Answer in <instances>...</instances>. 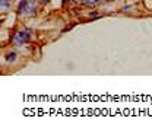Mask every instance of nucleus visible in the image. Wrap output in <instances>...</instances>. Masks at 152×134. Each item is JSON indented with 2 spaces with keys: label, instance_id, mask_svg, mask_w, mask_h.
Segmentation results:
<instances>
[{
  "label": "nucleus",
  "instance_id": "7ed1b4c3",
  "mask_svg": "<svg viewBox=\"0 0 152 134\" xmlns=\"http://www.w3.org/2000/svg\"><path fill=\"white\" fill-rule=\"evenodd\" d=\"M6 7H9V0H1V10H4Z\"/></svg>",
  "mask_w": 152,
  "mask_h": 134
},
{
  "label": "nucleus",
  "instance_id": "f257e3e1",
  "mask_svg": "<svg viewBox=\"0 0 152 134\" xmlns=\"http://www.w3.org/2000/svg\"><path fill=\"white\" fill-rule=\"evenodd\" d=\"M28 39H29V31H22V32H18V34L15 35V44H16V45H22V44H25Z\"/></svg>",
  "mask_w": 152,
  "mask_h": 134
},
{
  "label": "nucleus",
  "instance_id": "f03ea898",
  "mask_svg": "<svg viewBox=\"0 0 152 134\" xmlns=\"http://www.w3.org/2000/svg\"><path fill=\"white\" fill-rule=\"evenodd\" d=\"M85 4H88V6H94V4H96L99 0H82Z\"/></svg>",
  "mask_w": 152,
  "mask_h": 134
},
{
  "label": "nucleus",
  "instance_id": "20e7f679",
  "mask_svg": "<svg viewBox=\"0 0 152 134\" xmlns=\"http://www.w3.org/2000/svg\"><path fill=\"white\" fill-rule=\"evenodd\" d=\"M6 60H7V61H12V60H15V54H13V53H12V54H9V56L6 57Z\"/></svg>",
  "mask_w": 152,
  "mask_h": 134
},
{
  "label": "nucleus",
  "instance_id": "39448f33",
  "mask_svg": "<svg viewBox=\"0 0 152 134\" xmlns=\"http://www.w3.org/2000/svg\"><path fill=\"white\" fill-rule=\"evenodd\" d=\"M42 1H50V0H42Z\"/></svg>",
  "mask_w": 152,
  "mask_h": 134
}]
</instances>
